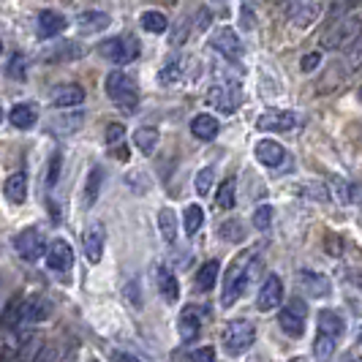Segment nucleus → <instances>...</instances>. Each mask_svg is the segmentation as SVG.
<instances>
[{
  "mask_svg": "<svg viewBox=\"0 0 362 362\" xmlns=\"http://www.w3.org/2000/svg\"><path fill=\"white\" fill-rule=\"evenodd\" d=\"M256 267H259L256 248L254 251H243V254L235 256V262L229 264L226 278H223V297H221V303H223L226 308H232L237 300L243 297V291L248 286V281H251V275L256 272Z\"/></svg>",
  "mask_w": 362,
  "mask_h": 362,
  "instance_id": "f257e3e1",
  "label": "nucleus"
},
{
  "mask_svg": "<svg viewBox=\"0 0 362 362\" xmlns=\"http://www.w3.org/2000/svg\"><path fill=\"white\" fill-rule=\"evenodd\" d=\"M362 36V17L357 14H341V19H332V25L327 28V33L322 36V47L329 52H338L351 47L357 38Z\"/></svg>",
  "mask_w": 362,
  "mask_h": 362,
  "instance_id": "f03ea898",
  "label": "nucleus"
},
{
  "mask_svg": "<svg viewBox=\"0 0 362 362\" xmlns=\"http://www.w3.org/2000/svg\"><path fill=\"white\" fill-rule=\"evenodd\" d=\"M107 95L112 98V104L120 107L123 112H136V107H139L136 82L123 71H112L107 76Z\"/></svg>",
  "mask_w": 362,
  "mask_h": 362,
  "instance_id": "7ed1b4c3",
  "label": "nucleus"
},
{
  "mask_svg": "<svg viewBox=\"0 0 362 362\" xmlns=\"http://www.w3.org/2000/svg\"><path fill=\"white\" fill-rule=\"evenodd\" d=\"M98 54L115 66H128L131 60L139 57V44L134 36H112L98 44Z\"/></svg>",
  "mask_w": 362,
  "mask_h": 362,
  "instance_id": "20e7f679",
  "label": "nucleus"
},
{
  "mask_svg": "<svg viewBox=\"0 0 362 362\" xmlns=\"http://www.w3.org/2000/svg\"><path fill=\"white\" fill-rule=\"evenodd\" d=\"M256 341V327L245 319H235L223 327V349L229 354H243L248 351Z\"/></svg>",
  "mask_w": 362,
  "mask_h": 362,
  "instance_id": "39448f33",
  "label": "nucleus"
},
{
  "mask_svg": "<svg viewBox=\"0 0 362 362\" xmlns=\"http://www.w3.org/2000/svg\"><path fill=\"white\" fill-rule=\"evenodd\" d=\"M305 316H308V308H305V300L300 297H291L286 303V308L278 313V325L281 329L291 335V338H303L305 335Z\"/></svg>",
  "mask_w": 362,
  "mask_h": 362,
  "instance_id": "423d86ee",
  "label": "nucleus"
},
{
  "mask_svg": "<svg viewBox=\"0 0 362 362\" xmlns=\"http://www.w3.org/2000/svg\"><path fill=\"white\" fill-rule=\"evenodd\" d=\"M14 248H17V254L25 262H36V259L47 254V240H44V235L38 232L36 226H28V229H22L14 237Z\"/></svg>",
  "mask_w": 362,
  "mask_h": 362,
  "instance_id": "0eeeda50",
  "label": "nucleus"
},
{
  "mask_svg": "<svg viewBox=\"0 0 362 362\" xmlns=\"http://www.w3.org/2000/svg\"><path fill=\"white\" fill-rule=\"evenodd\" d=\"M207 104L218 112H223V115H232L243 104V93L237 85H213L207 90Z\"/></svg>",
  "mask_w": 362,
  "mask_h": 362,
  "instance_id": "6e6552de",
  "label": "nucleus"
},
{
  "mask_svg": "<svg viewBox=\"0 0 362 362\" xmlns=\"http://www.w3.org/2000/svg\"><path fill=\"white\" fill-rule=\"evenodd\" d=\"M286 17L294 28H310L322 14V0H286Z\"/></svg>",
  "mask_w": 362,
  "mask_h": 362,
  "instance_id": "1a4fd4ad",
  "label": "nucleus"
},
{
  "mask_svg": "<svg viewBox=\"0 0 362 362\" xmlns=\"http://www.w3.org/2000/svg\"><path fill=\"white\" fill-rule=\"evenodd\" d=\"M47 267L54 272V275H66V272L74 267V251L66 240H52L47 245Z\"/></svg>",
  "mask_w": 362,
  "mask_h": 362,
  "instance_id": "9d476101",
  "label": "nucleus"
},
{
  "mask_svg": "<svg viewBox=\"0 0 362 362\" xmlns=\"http://www.w3.org/2000/svg\"><path fill=\"white\" fill-rule=\"evenodd\" d=\"M294 126H297V115L289 109H270L256 120L259 131H275V134H286Z\"/></svg>",
  "mask_w": 362,
  "mask_h": 362,
  "instance_id": "9b49d317",
  "label": "nucleus"
},
{
  "mask_svg": "<svg viewBox=\"0 0 362 362\" xmlns=\"http://www.w3.org/2000/svg\"><path fill=\"white\" fill-rule=\"evenodd\" d=\"M213 47H216L226 60H235V63H240V57L245 52V49H243V41H240V36H237L232 28L216 30V33H213Z\"/></svg>",
  "mask_w": 362,
  "mask_h": 362,
  "instance_id": "f8f14e48",
  "label": "nucleus"
},
{
  "mask_svg": "<svg viewBox=\"0 0 362 362\" xmlns=\"http://www.w3.org/2000/svg\"><path fill=\"white\" fill-rule=\"evenodd\" d=\"M104 243H107L104 226H101V223H90V226L85 229V235H82V248H85L88 262H93V264L101 262V256H104Z\"/></svg>",
  "mask_w": 362,
  "mask_h": 362,
  "instance_id": "ddd939ff",
  "label": "nucleus"
},
{
  "mask_svg": "<svg viewBox=\"0 0 362 362\" xmlns=\"http://www.w3.org/2000/svg\"><path fill=\"white\" fill-rule=\"evenodd\" d=\"M284 300V281L278 275H270L262 289H259V297H256V308L259 310H275V305Z\"/></svg>",
  "mask_w": 362,
  "mask_h": 362,
  "instance_id": "4468645a",
  "label": "nucleus"
},
{
  "mask_svg": "<svg viewBox=\"0 0 362 362\" xmlns=\"http://www.w3.org/2000/svg\"><path fill=\"white\" fill-rule=\"evenodd\" d=\"M297 284H300L303 291H308L310 297H327V294L332 291L329 278H327V275H319V272H313V270H300Z\"/></svg>",
  "mask_w": 362,
  "mask_h": 362,
  "instance_id": "2eb2a0df",
  "label": "nucleus"
},
{
  "mask_svg": "<svg viewBox=\"0 0 362 362\" xmlns=\"http://www.w3.org/2000/svg\"><path fill=\"white\" fill-rule=\"evenodd\" d=\"M256 158H259V163H264L270 169H278L281 163L286 161V150H284V145H278L275 139H262L256 145Z\"/></svg>",
  "mask_w": 362,
  "mask_h": 362,
  "instance_id": "dca6fc26",
  "label": "nucleus"
},
{
  "mask_svg": "<svg viewBox=\"0 0 362 362\" xmlns=\"http://www.w3.org/2000/svg\"><path fill=\"white\" fill-rule=\"evenodd\" d=\"M3 197L11 204H22L28 199V175L25 172H14L11 177H6L3 182Z\"/></svg>",
  "mask_w": 362,
  "mask_h": 362,
  "instance_id": "f3484780",
  "label": "nucleus"
},
{
  "mask_svg": "<svg viewBox=\"0 0 362 362\" xmlns=\"http://www.w3.org/2000/svg\"><path fill=\"white\" fill-rule=\"evenodd\" d=\"M82 101H85V88L82 85H60L52 93V104L60 109L79 107Z\"/></svg>",
  "mask_w": 362,
  "mask_h": 362,
  "instance_id": "a211bd4d",
  "label": "nucleus"
},
{
  "mask_svg": "<svg viewBox=\"0 0 362 362\" xmlns=\"http://www.w3.org/2000/svg\"><path fill=\"white\" fill-rule=\"evenodd\" d=\"M319 332H325V335H329V338L338 341V338L346 332V319L332 308L319 310Z\"/></svg>",
  "mask_w": 362,
  "mask_h": 362,
  "instance_id": "6ab92c4d",
  "label": "nucleus"
},
{
  "mask_svg": "<svg viewBox=\"0 0 362 362\" xmlns=\"http://www.w3.org/2000/svg\"><path fill=\"white\" fill-rule=\"evenodd\" d=\"M66 30V17L63 14H57V11H41L38 14V36L41 38H54L57 33H63Z\"/></svg>",
  "mask_w": 362,
  "mask_h": 362,
  "instance_id": "aec40b11",
  "label": "nucleus"
},
{
  "mask_svg": "<svg viewBox=\"0 0 362 362\" xmlns=\"http://www.w3.org/2000/svg\"><path fill=\"white\" fill-rule=\"evenodd\" d=\"M218 131H221V123H218V117L213 115H197L194 120H191V134L202 139V142H210V139H216Z\"/></svg>",
  "mask_w": 362,
  "mask_h": 362,
  "instance_id": "412c9836",
  "label": "nucleus"
},
{
  "mask_svg": "<svg viewBox=\"0 0 362 362\" xmlns=\"http://www.w3.org/2000/svg\"><path fill=\"white\" fill-rule=\"evenodd\" d=\"M156 281H158V291H161V297L166 303H177V300H180L177 278H175V272L169 270V267H161L158 275H156Z\"/></svg>",
  "mask_w": 362,
  "mask_h": 362,
  "instance_id": "4be33fe9",
  "label": "nucleus"
},
{
  "mask_svg": "<svg viewBox=\"0 0 362 362\" xmlns=\"http://www.w3.org/2000/svg\"><path fill=\"white\" fill-rule=\"evenodd\" d=\"M49 303L44 297H33V300H25V308H22V325H33V322H44L49 316Z\"/></svg>",
  "mask_w": 362,
  "mask_h": 362,
  "instance_id": "5701e85b",
  "label": "nucleus"
},
{
  "mask_svg": "<svg viewBox=\"0 0 362 362\" xmlns=\"http://www.w3.org/2000/svg\"><path fill=\"white\" fill-rule=\"evenodd\" d=\"M158 139H161V134H158V128L153 126H142L134 131V145H136L139 153H145V156H150L158 147Z\"/></svg>",
  "mask_w": 362,
  "mask_h": 362,
  "instance_id": "b1692460",
  "label": "nucleus"
},
{
  "mask_svg": "<svg viewBox=\"0 0 362 362\" xmlns=\"http://www.w3.org/2000/svg\"><path fill=\"white\" fill-rule=\"evenodd\" d=\"M199 325H202L199 310H197V308H185V310H182L177 327H180V338L185 341V344H188V341H194V338L199 335Z\"/></svg>",
  "mask_w": 362,
  "mask_h": 362,
  "instance_id": "393cba45",
  "label": "nucleus"
},
{
  "mask_svg": "<svg viewBox=\"0 0 362 362\" xmlns=\"http://www.w3.org/2000/svg\"><path fill=\"white\" fill-rule=\"evenodd\" d=\"M109 14H104V11H82L79 14V19H76V25H79V30L82 33H98V30H104V28H109Z\"/></svg>",
  "mask_w": 362,
  "mask_h": 362,
  "instance_id": "a878e982",
  "label": "nucleus"
},
{
  "mask_svg": "<svg viewBox=\"0 0 362 362\" xmlns=\"http://www.w3.org/2000/svg\"><path fill=\"white\" fill-rule=\"evenodd\" d=\"M22 308H25V300L22 297H14L6 310H3V316H0V327H3V332H11V329H17L22 325Z\"/></svg>",
  "mask_w": 362,
  "mask_h": 362,
  "instance_id": "bb28decb",
  "label": "nucleus"
},
{
  "mask_svg": "<svg viewBox=\"0 0 362 362\" xmlns=\"http://www.w3.org/2000/svg\"><path fill=\"white\" fill-rule=\"evenodd\" d=\"M36 109L30 107V104H17V107L8 112V120H11V126L14 128H22V131H28V128L36 126Z\"/></svg>",
  "mask_w": 362,
  "mask_h": 362,
  "instance_id": "cd10ccee",
  "label": "nucleus"
},
{
  "mask_svg": "<svg viewBox=\"0 0 362 362\" xmlns=\"http://www.w3.org/2000/svg\"><path fill=\"white\" fill-rule=\"evenodd\" d=\"M101 182H104V172H101V166H93L90 172H88V180H85V207H93L95 199H98V194H101Z\"/></svg>",
  "mask_w": 362,
  "mask_h": 362,
  "instance_id": "c85d7f7f",
  "label": "nucleus"
},
{
  "mask_svg": "<svg viewBox=\"0 0 362 362\" xmlns=\"http://www.w3.org/2000/svg\"><path fill=\"white\" fill-rule=\"evenodd\" d=\"M158 229H161V237L166 243H175V237H177V216H175L172 207H163L158 213Z\"/></svg>",
  "mask_w": 362,
  "mask_h": 362,
  "instance_id": "c756f323",
  "label": "nucleus"
},
{
  "mask_svg": "<svg viewBox=\"0 0 362 362\" xmlns=\"http://www.w3.org/2000/svg\"><path fill=\"white\" fill-rule=\"evenodd\" d=\"M218 281V262H204L197 272V289L199 291H213Z\"/></svg>",
  "mask_w": 362,
  "mask_h": 362,
  "instance_id": "7c9ffc66",
  "label": "nucleus"
},
{
  "mask_svg": "<svg viewBox=\"0 0 362 362\" xmlns=\"http://www.w3.org/2000/svg\"><path fill=\"white\" fill-rule=\"evenodd\" d=\"M204 223V213H202L199 204H188L185 207V213H182V229H185V235H197L199 232V226Z\"/></svg>",
  "mask_w": 362,
  "mask_h": 362,
  "instance_id": "2f4dec72",
  "label": "nucleus"
},
{
  "mask_svg": "<svg viewBox=\"0 0 362 362\" xmlns=\"http://www.w3.org/2000/svg\"><path fill=\"white\" fill-rule=\"evenodd\" d=\"M82 54V47L79 44H74V41H63V44H57L52 52H47L44 57L47 60H57V63H63V60H74V57H79Z\"/></svg>",
  "mask_w": 362,
  "mask_h": 362,
  "instance_id": "473e14b6",
  "label": "nucleus"
},
{
  "mask_svg": "<svg viewBox=\"0 0 362 362\" xmlns=\"http://www.w3.org/2000/svg\"><path fill=\"white\" fill-rule=\"evenodd\" d=\"M139 22H142V28L145 30H150V33H163L166 28H169V19H166V14L163 11H145L142 17H139Z\"/></svg>",
  "mask_w": 362,
  "mask_h": 362,
  "instance_id": "72a5a7b5",
  "label": "nucleus"
},
{
  "mask_svg": "<svg viewBox=\"0 0 362 362\" xmlns=\"http://www.w3.org/2000/svg\"><path fill=\"white\" fill-rule=\"evenodd\" d=\"M313 354H316V360L319 362H329L332 360V354H335V338H329L325 332H319L316 335V344H313Z\"/></svg>",
  "mask_w": 362,
  "mask_h": 362,
  "instance_id": "f704fd0d",
  "label": "nucleus"
},
{
  "mask_svg": "<svg viewBox=\"0 0 362 362\" xmlns=\"http://www.w3.org/2000/svg\"><path fill=\"white\" fill-rule=\"evenodd\" d=\"M235 199H237V185H235V180L229 177V180L221 182V188H218V207L232 210V207H235Z\"/></svg>",
  "mask_w": 362,
  "mask_h": 362,
  "instance_id": "c9c22d12",
  "label": "nucleus"
},
{
  "mask_svg": "<svg viewBox=\"0 0 362 362\" xmlns=\"http://www.w3.org/2000/svg\"><path fill=\"white\" fill-rule=\"evenodd\" d=\"M82 126V112H71V115H60L52 123V128L57 134H74L76 128Z\"/></svg>",
  "mask_w": 362,
  "mask_h": 362,
  "instance_id": "e433bc0d",
  "label": "nucleus"
},
{
  "mask_svg": "<svg viewBox=\"0 0 362 362\" xmlns=\"http://www.w3.org/2000/svg\"><path fill=\"white\" fill-rule=\"evenodd\" d=\"M180 76H182V66H180V60H169V63H166V66H163V69H161V71H158V82H161V85H166V88H169V85H175V82H177Z\"/></svg>",
  "mask_w": 362,
  "mask_h": 362,
  "instance_id": "4c0bfd02",
  "label": "nucleus"
},
{
  "mask_svg": "<svg viewBox=\"0 0 362 362\" xmlns=\"http://www.w3.org/2000/svg\"><path fill=\"white\" fill-rule=\"evenodd\" d=\"M270 226H272V207L270 204H259L254 210V229L267 232Z\"/></svg>",
  "mask_w": 362,
  "mask_h": 362,
  "instance_id": "58836bf2",
  "label": "nucleus"
},
{
  "mask_svg": "<svg viewBox=\"0 0 362 362\" xmlns=\"http://www.w3.org/2000/svg\"><path fill=\"white\" fill-rule=\"evenodd\" d=\"M188 36H191V19H180V22L172 28L169 41H172L175 47H180V44H185V41H188Z\"/></svg>",
  "mask_w": 362,
  "mask_h": 362,
  "instance_id": "ea45409f",
  "label": "nucleus"
},
{
  "mask_svg": "<svg viewBox=\"0 0 362 362\" xmlns=\"http://www.w3.org/2000/svg\"><path fill=\"white\" fill-rule=\"evenodd\" d=\"M221 237H223V240H235V243H240V240L245 237V229H243L240 221H226V223L221 226Z\"/></svg>",
  "mask_w": 362,
  "mask_h": 362,
  "instance_id": "a19ab883",
  "label": "nucleus"
},
{
  "mask_svg": "<svg viewBox=\"0 0 362 362\" xmlns=\"http://www.w3.org/2000/svg\"><path fill=\"white\" fill-rule=\"evenodd\" d=\"M346 66H349V71L362 69V36L351 44V49H349V54H346Z\"/></svg>",
  "mask_w": 362,
  "mask_h": 362,
  "instance_id": "79ce46f5",
  "label": "nucleus"
},
{
  "mask_svg": "<svg viewBox=\"0 0 362 362\" xmlns=\"http://www.w3.org/2000/svg\"><path fill=\"white\" fill-rule=\"evenodd\" d=\"M213 180H216V169H213V166H204L199 175H197V191H199L202 197H204V194H210Z\"/></svg>",
  "mask_w": 362,
  "mask_h": 362,
  "instance_id": "37998d69",
  "label": "nucleus"
},
{
  "mask_svg": "<svg viewBox=\"0 0 362 362\" xmlns=\"http://www.w3.org/2000/svg\"><path fill=\"white\" fill-rule=\"evenodd\" d=\"M60 166H63L60 153H52V158H49V169H47V188H54V185H57V180H60Z\"/></svg>",
  "mask_w": 362,
  "mask_h": 362,
  "instance_id": "c03bdc74",
  "label": "nucleus"
},
{
  "mask_svg": "<svg viewBox=\"0 0 362 362\" xmlns=\"http://www.w3.org/2000/svg\"><path fill=\"white\" fill-rule=\"evenodd\" d=\"M6 74H8V76H14V79H25V57H22V54H14V57L8 60Z\"/></svg>",
  "mask_w": 362,
  "mask_h": 362,
  "instance_id": "a18cd8bd",
  "label": "nucleus"
},
{
  "mask_svg": "<svg viewBox=\"0 0 362 362\" xmlns=\"http://www.w3.org/2000/svg\"><path fill=\"white\" fill-rule=\"evenodd\" d=\"M123 136H126V128L120 126V123H109L107 126V145H120L123 142Z\"/></svg>",
  "mask_w": 362,
  "mask_h": 362,
  "instance_id": "49530a36",
  "label": "nucleus"
},
{
  "mask_svg": "<svg viewBox=\"0 0 362 362\" xmlns=\"http://www.w3.org/2000/svg\"><path fill=\"white\" fill-rule=\"evenodd\" d=\"M319 66H322V52H308V54H303V60H300V69L305 74L316 71Z\"/></svg>",
  "mask_w": 362,
  "mask_h": 362,
  "instance_id": "de8ad7c7",
  "label": "nucleus"
},
{
  "mask_svg": "<svg viewBox=\"0 0 362 362\" xmlns=\"http://www.w3.org/2000/svg\"><path fill=\"white\" fill-rule=\"evenodd\" d=\"M305 194H310V199H319V202H327V199H329V194H327L325 185H316V182L305 185Z\"/></svg>",
  "mask_w": 362,
  "mask_h": 362,
  "instance_id": "09e8293b",
  "label": "nucleus"
},
{
  "mask_svg": "<svg viewBox=\"0 0 362 362\" xmlns=\"http://www.w3.org/2000/svg\"><path fill=\"white\" fill-rule=\"evenodd\" d=\"M335 194H338V199L344 202V204H351V185L344 180H335Z\"/></svg>",
  "mask_w": 362,
  "mask_h": 362,
  "instance_id": "8fccbe9b",
  "label": "nucleus"
},
{
  "mask_svg": "<svg viewBox=\"0 0 362 362\" xmlns=\"http://www.w3.org/2000/svg\"><path fill=\"white\" fill-rule=\"evenodd\" d=\"M194 362H216V351L210 349V346H202V349H197L194 351V357H191Z\"/></svg>",
  "mask_w": 362,
  "mask_h": 362,
  "instance_id": "3c124183",
  "label": "nucleus"
},
{
  "mask_svg": "<svg viewBox=\"0 0 362 362\" xmlns=\"http://www.w3.org/2000/svg\"><path fill=\"white\" fill-rule=\"evenodd\" d=\"M240 25L245 28V30H254V25H256V14H251V8L243 3V11H240Z\"/></svg>",
  "mask_w": 362,
  "mask_h": 362,
  "instance_id": "603ef678",
  "label": "nucleus"
},
{
  "mask_svg": "<svg viewBox=\"0 0 362 362\" xmlns=\"http://www.w3.org/2000/svg\"><path fill=\"white\" fill-rule=\"evenodd\" d=\"M112 362H139L134 354H128V351H115L112 354Z\"/></svg>",
  "mask_w": 362,
  "mask_h": 362,
  "instance_id": "864d4df0",
  "label": "nucleus"
},
{
  "mask_svg": "<svg viewBox=\"0 0 362 362\" xmlns=\"http://www.w3.org/2000/svg\"><path fill=\"white\" fill-rule=\"evenodd\" d=\"M112 153H115V158H120V161H128V147L120 142V145H112Z\"/></svg>",
  "mask_w": 362,
  "mask_h": 362,
  "instance_id": "5fc2aeb1",
  "label": "nucleus"
},
{
  "mask_svg": "<svg viewBox=\"0 0 362 362\" xmlns=\"http://www.w3.org/2000/svg\"><path fill=\"white\" fill-rule=\"evenodd\" d=\"M344 362H360V360H357L354 354H344Z\"/></svg>",
  "mask_w": 362,
  "mask_h": 362,
  "instance_id": "6e6d98bb",
  "label": "nucleus"
},
{
  "mask_svg": "<svg viewBox=\"0 0 362 362\" xmlns=\"http://www.w3.org/2000/svg\"><path fill=\"white\" fill-rule=\"evenodd\" d=\"M291 362H305V360H303V357H297V360H291Z\"/></svg>",
  "mask_w": 362,
  "mask_h": 362,
  "instance_id": "4d7b16f0",
  "label": "nucleus"
},
{
  "mask_svg": "<svg viewBox=\"0 0 362 362\" xmlns=\"http://www.w3.org/2000/svg\"><path fill=\"white\" fill-rule=\"evenodd\" d=\"M0 120H3V109H0Z\"/></svg>",
  "mask_w": 362,
  "mask_h": 362,
  "instance_id": "13d9d810",
  "label": "nucleus"
},
{
  "mask_svg": "<svg viewBox=\"0 0 362 362\" xmlns=\"http://www.w3.org/2000/svg\"><path fill=\"white\" fill-rule=\"evenodd\" d=\"M360 344H362V329H360Z\"/></svg>",
  "mask_w": 362,
  "mask_h": 362,
  "instance_id": "bf43d9fd",
  "label": "nucleus"
},
{
  "mask_svg": "<svg viewBox=\"0 0 362 362\" xmlns=\"http://www.w3.org/2000/svg\"><path fill=\"white\" fill-rule=\"evenodd\" d=\"M360 101H362V88H360Z\"/></svg>",
  "mask_w": 362,
  "mask_h": 362,
  "instance_id": "052dcab7",
  "label": "nucleus"
},
{
  "mask_svg": "<svg viewBox=\"0 0 362 362\" xmlns=\"http://www.w3.org/2000/svg\"><path fill=\"white\" fill-rule=\"evenodd\" d=\"M0 52H3V44H0Z\"/></svg>",
  "mask_w": 362,
  "mask_h": 362,
  "instance_id": "680f3d73",
  "label": "nucleus"
}]
</instances>
